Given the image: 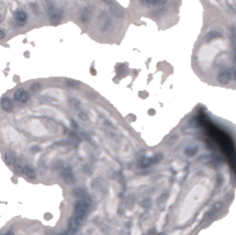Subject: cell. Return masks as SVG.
<instances>
[{"label":"cell","instance_id":"obj_26","mask_svg":"<svg viewBox=\"0 0 236 235\" xmlns=\"http://www.w3.org/2000/svg\"><path fill=\"white\" fill-rule=\"evenodd\" d=\"M103 3H105V4H109V5H112L113 4V0H102Z\"/></svg>","mask_w":236,"mask_h":235},{"label":"cell","instance_id":"obj_20","mask_svg":"<svg viewBox=\"0 0 236 235\" xmlns=\"http://www.w3.org/2000/svg\"><path fill=\"white\" fill-rule=\"evenodd\" d=\"M66 85H67V86H71V87H78V86H80V83H79L78 80L67 79V80H66Z\"/></svg>","mask_w":236,"mask_h":235},{"label":"cell","instance_id":"obj_21","mask_svg":"<svg viewBox=\"0 0 236 235\" xmlns=\"http://www.w3.org/2000/svg\"><path fill=\"white\" fill-rule=\"evenodd\" d=\"M162 160H163V155H162V154L155 155V156L152 157V163H154V164H157V163H159Z\"/></svg>","mask_w":236,"mask_h":235},{"label":"cell","instance_id":"obj_5","mask_svg":"<svg viewBox=\"0 0 236 235\" xmlns=\"http://www.w3.org/2000/svg\"><path fill=\"white\" fill-rule=\"evenodd\" d=\"M14 101H17L19 104H25V103H27L28 102V99H29V95H28V92L26 91V90H24V89H18L15 92H14Z\"/></svg>","mask_w":236,"mask_h":235},{"label":"cell","instance_id":"obj_19","mask_svg":"<svg viewBox=\"0 0 236 235\" xmlns=\"http://www.w3.org/2000/svg\"><path fill=\"white\" fill-rule=\"evenodd\" d=\"M177 141H178V136H177V135H172V136H170V137L166 139V144L172 145V144H175Z\"/></svg>","mask_w":236,"mask_h":235},{"label":"cell","instance_id":"obj_25","mask_svg":"<svg viewBox=\"0 0 236 235\" xmlns=\"http://www.w3.org/2000/svg\"><path fill=\"white\" fill-rule=\"evenodd\" d=\"M0 38H1V39H4V38H5V31L3 30V28H1V30H0Z\"/></svg>","mask_w":236,"mask_h":235},{"label":"cell","instance_id":"obj_7","mask_svg":"<svg viewBox=\"0 0 236 235\" xmlns=\"http://www.w3.org/2000/svg\"><path fill=\"white\" fill-rule=\"evenodd\" d=\"M14 21L19 26H24L26 24V21H27V14H26V12L21 11V10L15 11L14 12Z\"/></svg>","mask_w":236,"mask_h":235},{"label":"cell","instance_id":"obj_14","mask_svg":"<svg viewBox=\"0 0 236 235\" xmlns=\"http://www.w3.org/2000/svg\"><path fill=\"white\" fill-rule=\"evenodd\" d=\"M152 164V158H146V157H142L138 161V165L140 168H148Z\"/></svg>","mask_w":236,"mask_h":235},{"label":"cell","instance_id":"obj_18","mask_svg":"<svg viewBox=\"0 0 236 235\" xmlns=\"http://www.w3.org/2000/svg\"><path fill=\"white\" fill-rule=\"evenodd\" d=\"M142 3L146 5H162L165 3V0H142Z\"/></svg>","mask_w":236,"mask_h":235},{"label":"cell","instance_id":"obj_28","mask_svg":"<svg viewBox=\"0 0 236 235\" xmlns=\"http://www.w3.org/2000/svg\"><path fill=\"white\" fill-rule=\"evenodd\" d=\"M87 95H88V96H90V97H96V94H92V92H88Z\"/></svg>","mask_w":236,"mask_h":235},{"label":"cell","instance_id":"obj_12","mask_svg":"<svg viewBox=\"0 0 236 235\" xmlns=\"http://www.w3.org/2000/svg\"><path fill=\"white\" fill-rule=\"evenodd\" d=\"M4 161L7 165H15L17 163V157L12 151H6L4 154Z\"/></svg>","mask_w":236,"mask_h":235},{"label":"cell","instance_id":"obj_29","mask_svg":"<svg viewBox=\"0 0 236 235\" xmlns=\"http://www.w3.org/2000/svg\"><path fill=\"white\" fill-rule=\"evenodd\" d=\"M4 235H14V234H13L12 231H7V233H5Z\"/></svg>","mask_w":236,"mask_h":235},{"label":"cell","instance_id":"obj_11","mask_svg":"<svg viewBox=\"0 0 236 235\" xmlns=\"http://www.w3.org/2000/svg\"><path fill=\"white\" fill-rule=\"evenodd\" d=\"M110 10H111V13L117 17V18H124L125 17V10L117 6V5H111L110 6Z\"/></svg>","mask_w":236,"mask_h":235},{"label":"cell","instance_id":"obj_1","mask_svg":"<svg viewBox=\"0 0 236 235\" xmlns=\"http://www.w3.org/2000/svg\"><path fill=\"white\" fill-rule=\"evenodd\" d=\"M90 208H91V200L87 196L83 197V198H78L73 205V215L84 220L85 216L87 215L88 210H90Z\"/></svg>","mask_w":236,"mask_h":235},{"label":"cell","instance_id":"obj_22","mask_svg":"<svg viewBox=\"0 0 236 235\" xmlns=\"http://www.w3.org/2000/svg\"><path fill=\"white\" fill-rule=\"evenodd\" d=\"M140 204H142V207L148 208V207H150V205H151V200H150V198H145V200L142 201Z\"/></svg>","mask_w":236,"mask_h":235},{"label":"cell","instance_id":"obj_23","mask_svg":"<svg viewBox=\"0 0 236 235\" xmlns=\"http://www.w3.org/2000/svg\"><path fill=\"white\" fill-rule=\"evenodd\" d=\"M78 115H79V117L81 118V121H85V122H86V121L88 120V118H87V116H86L85 113H83V112H79Z\"/></svg>","mask_w":236,"mask_h":235},{"label":"cell","instance_id":"obj_9","mask_svg":"<svg viewBox=\"0 0 236 235\" xmlns=\"http://www.w3.org/2000/svg\"><path fill=\"white\" fill-rule=\"evenodd\" d=\"M92 18V8L91 7H85L80 12V21L83 24H87Z\"/></svg>","mask_w":236,"mask_h":235},{"label":"cell","instance_id":"obj_3","mask_svg":"<svg viewBox=\"0 0 236 235\" xmlns=\"http://www.w3.org/2000/svg\"><path fill=\"white\" fill-rule=\"evenodd\" d=\"M99 30L100 32H107L111 27V19L110 17L105 13V12H102L100 15H99Z\"/></svg>","mask_w":236,"mask_h":235},{"label":"cell","instance_id":"obj_17","mask_svg":"<svg viewBox=\"0 0 236 235\" xmlns=\"http://www.w3.org/2000/svg\"><path fill=\"white\" fill-rule=\"evenodd\" d=\"M197 150H198L197 146H189V148H187V149L184 150V154H185L188 157H192V156L197 153Z\"/></svg>","mask_w":236,"mask_h":235},{"label":"cell","instance_id":"obj_16","mask_svg":"<svg viewBox=\"0 0 236 235\" xmlns=\"http://www.w3.org/2000/svg\"><path fill=\"white\" fill-rule=\"evenodd\" d=\"M222 37V34H221V32H218V31H210L208 34H206V37H205V39L206 40H211V39H215V38H221Z\"/></svg>","mask_w":236,"mask_h":235},{"label":"cell","instance_id":"obj_13","mask_svg":"<svg viewBox=\"0 0 236 235\" xmlns=\"http://www.w3.org/2000/svg\"><path fill=\"white\" fill-rule=\"evenodd\" d=\"M72 195H73L74 197L83 198V197H86V196H87V193H86L84 189H81V188H74V189L72 190Z\"/></svg>","mask_w":236,"mask_h":235},{"label":"cell","instance_id":"obj_2","mask_svg":"<svg viewBox=\"0 0 236 235\" xmlns=\"http://www.w3.org/2000/svg\"><path fill=\"white\" fill-rule=\"evenodd\" d=\"M17 171L22 174L25 177H27L28 180H34L36 179V171L31 165H17Z\"/></svg>","mask_w":236,"mask_h":235},{"label":"cell","instance_id":"obj_4","mask_svg":"<svg viewBox=\"0 0 236 235\" xmlns=\"http://www.w3.org/2000/svg\"><path fill=\"white\" fill-rule=\"evenodd\" d=\"M62 17H63V11L62 10H58L55 7H50V10H48V18H50V23L51 24H53V25L58 24L59 21H60Z\"/></svg>","mask_w":236,"mask_h":235},{"label":"cell","instance_id":"obj_8","mask_svg":"<svg viewBox=\"0 0 236 235\" xmlns=\"http://www.w3.org/2000/svg\"><path fill=\"white\" fill-rule=\"evenodd\" d=\"M62 177L66 183H72L74 181V176L72 174V169L70 167H64L62 170Z\"/></svg>","mask_w":236,"mask_h":235},{"label":"cell","instance_id":"obj_27","mask_svg":"<svg viewBox=\"0 0 236 235\" xmlns=\"http://www.w3.org/2000/svg\"><path fill=\"white\" fill-rule=\"evenodd\" d=\"M232 78L236 80V69H232Z\"/></svg>","mask_w":236,"mask_h":235},{"label":"cell","instance_id":"obj_6","mask_svg":"<svg viewBox=\"0 0 236 235\" xmlns=\"http://www.w3.org/2000/svg\"><path fill=\"white\" fill-rule=\"evenodd\" d=\"M231 78H232V69H230V70H223V71L220 72L218 76H217V80H218L221 84H227V83H229Z\"/></svg>","mask_w":236,"mask_h":235},{"label":"cell","instance_id":"obj_24","mask_svg":"<svg viewBox=\"0 0 236 235\" xmlns=\"http://www.w3.org/2000/svg\"><path fill=\"white\" fill-rule=\"evenodd\" d=\"M40 87V85H39V83H34L33 85H32V87H31V90H38Z\"/></svg>","mask_w":236,"mask_h":235},{"label":"cell","instance_id":"obj_15","mask_svg":"<svg viewBox=\"0 0 236 235\" xmlns=\"http://www.w3.org/2000/svg\"><path fill=\"white\" fill-rule=\"evenodd\" d=\"M221 207H222V204H221V203H216V204L214 205V207L210 209V212L208 213V215H206V219H210L211 216H214V215L221 209Z\"/></svg>","mask_w":236,"mask_h":235},{"label":"cell","instance_id":"obj_10","mask_svg":"<svg viewBox=\"0 0 236 235\" xmlns=\"http://www.w3.org/2000/svg\"><path fill=\"white\" fill-rule=\"evenodd\" d=\"M1 108H3V110L6 111V112H12V111L14 110V104H13V102H12L10 98L4 97V98L1 99Z\"/></svg>","mask_w":236,"mask_h":235}]
</instances>
